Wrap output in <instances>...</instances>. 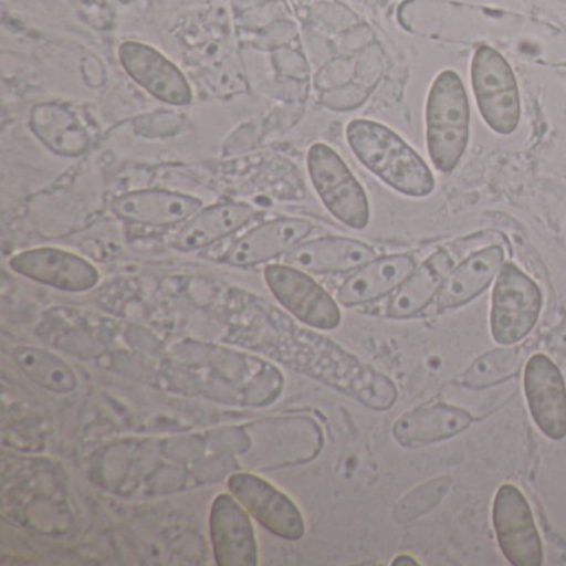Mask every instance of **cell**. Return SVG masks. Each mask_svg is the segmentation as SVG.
Wrapping results in <instances>:
<instances>
[{"instance_id":"obj_8","label":"cell","mask_w":566,"mask_h":566,"mask_svg":"<svg viewBox=\"0 0 566 566\" xmlns=\"http://www.w3.org/2000/svg\"><path fill=\"white\" fill-rule=\"evenodd\" d=\"M492 522L496 542L513 566L543 565V543L532 506L518 486L503 483L493 496Z\"/></svg>"},{"instance_id":"obj_7","label":"cell","mask_w":566,"mask_h":566,"mask_svg":"<svg viewBox=\"0 0 566 566\" xmlns=\"http://www.w3.org/2000/svg\"><path fill=\"white\" fill-rule=\"evenodd\" d=\"M263 276L277 303L300 323L319 331L339 327V304L310 273L291 264H268Z\"/></svg>"},{"instance_id":"obj_21","label":"cell","mask_w":566,"mask_h":566,"mask_svg":"<svg viewBox=\"0 0 566 566\" xmlns=\"http://www.w3.org/2000/svg\"><path fill=\"white\" fill-rule=\"evenodd\" d=\"M254 208L248 203H220L198 211L175 238L181 251L201 250L240 231L253 220Z\"/></svg>"},{"instance_id":"obj_6","label":"cell","mask_w":566,"mask_h":566,"mask_svg":"<svg viewBox=\"0 0 566 566\" xmlns=\"http://www.w3.org/2000/svg\"><path fill=\"white\" fill-rule=\"evenodd\" d=\"M538 284L516 264L505 263L496 274L490 306V334L499 346H516L530 336L542 314Z\"/></svg>"},{"instance_id":"obj_19","label":"cell","mask_w":566,"mask_h":566,"mask_svg":"<svg viewBox=\"0 0 566 566\" xmlns=\"http://www.w3.org/2000/svg\"><path fill=\"white\" fill-rule=\"evenodd\" d=\"M503 264L505 253L500 247L483 248L470 254L443 281L436 297L437 311L442 313L472 303L493 283Z\"/></svg>"},{"instance_id":"obj_1","label":"cell","mask_w":566,"mask_h":566,"mask_svg":"<svg viewBox=\"0 0 566 566\" xmlns=\"http://www.w3.org/2000/svg\"><path fill=\"white\" fill-rule=\"evenodd\" d=\"M346 140L360 165L397 193L427 198L436 190L429 165L386 125L356 118L347 124Z\"/></svg>"},{"instance_id":"obj_16","label":"cell","mask_w":566,"mask_h":566,"mask_svg":"<svg viewBox=\"0 0 566 566\" xmlns=\"http://www.w3.org/2000/svg\"><path fill=\"white\" fill-rule=\"evenodd\" d=\"M473 417L462 407L436 402L403 413L392 427V436L406 449H419L460 436L472 426Z\"/></svg>"},{"instance_id":"obj_15","label":"cell","mask_w":566,"mask_h":566,"mask_svg":"<svg viewBox=\"0 0 566 566\" xmlns=\"http://www.w3.org/2000/svg\"><path fill=\"white\" fill-rule=\"evenodd\" d=\"M112 213L128 223L150 228H170L187 223L203 210V201L191 195L168 190H138L112 200Z\"/></svg>"},{"instance_id":"obj_5","label":"cell","mask_w":566,"mask_h":566,"mask_svg":"<svg viewBox=\"0 0 566 566\" xmlns=\"http://www.w3.org/2000/svg\"><path fill=\"white\" fill-rule=\"evenodd\" d=\"M306 167L324 208L350 230L367 228L370 221L369 198L343 157L319 142L307 150Z\"/></svg>"},{"instance_id":"obj_10","label":"cell","mask_w":566,"mask_h":566,"mask_svg":"<svg viewBox=\"0 0 566 566\" xmlns=\"http://www.w3.org/2000/svg\"><path fill=\"white\" fill-rule=\"evenodd\" d=\"M118 61L128 77L157 101L174 107H187L193 101V91L184 72L150 44L122 42Z\"/></svg>"},{"instance_id":"obj_20","label":"cell","mask_w":566,"mask_h":566,"mask_svg":"<svg viewBox=\"0 0 566 566\" xmlns=\"http://www.w3.org/2000/svg\"><path fill=\"white\" fill-rule=\"evenodd\" d=\"M453 270L452 258L443 250L427 258L413 273L397 287L387 304V316L392 319H412L436 301L443 281Z\"/></svg>"},{"instance_id":"obj_17","label":"cell","mask_w":566,"mask_h":566,"mask_svg":"<svg viewBox=\"0 0 566 566\" xmlns=\"http://www.w3.org/2000/svg\"><path fill=\"white\" fill-rule=\"evenodd\" d=\"M369 244L350 238L327 237L307 241L286 254V264L311 274H336L357 271L376 260Z\"/></svg>"},{"instance_id":"obj_13","label":"cell","mask_w":566,"mask_h":566,"mask_svg":"<svg viewBox=\"0 0 566 566\" xmlns=\"http://www.w3.org/2000/svg\"><path fill=\"white\" fill-rule=\"evenodd\" d=\"M210 536L217 565L256 566L260 563L251 515L231 493H220L211 503Z\"/></svg>"},{"instance_id":"obj_3","label":"cell","mask_w":566,"mask_h":566,"mask_svg":"<svg viewBox=\"0 0 566 566\" xmlns=\"http://www.w3.org/2000/svg\"><path fill=\"white\" fill-rule=\"evenodd\" d=\"M306 366L310 369L307 374L353 397L367 409L386 412L399 399V390L392 379L326 337L313 336V359H307Z\"/></svg>"},{"instance_id":"obj_12","label":"cell","mask_w":566,"mask_h":566,"mask_svg":"<svg viewBox=\"0 0 566 566\" xmlns=\"http://www.w3.org/2000/svg\"><path fill=\"white\" fill-rule=\"evenodd\" d=\"M523 392L530 416L548 439L566 437V384L562 370L545 354H533L523 370Z\"/></svg>"},{"instance_id":"obj_22","label":"cell","mask_w":566,"mask_h":566,"mask_svg":"<svg viewBox=\"0 0 566 566\" xmlns=\"http://www.w3.org/2000/svg\"><path fill=\"white\" fill-rule=\"evenodd\" d=\"M35 137L54 154L62 157H78L88 147V135L74 112L64 105H35L29 118Z\"/></svg>"},{"instance_id":"obj_26","label":"cell","mask_w":566,"mask_h":566,"mask_svg":"<svg viewBox=\"0 0 566 566\" xmlns=\"http://www.w3.org/2000/svg\"><path fill=\"white\" fill-rule=\"evenodd\" d=\"M546 344L556 353H566V317L552 331Z\"/></svg>"},{"instance_id":"obj_9","label":"cell","mask_w":566,"mask_h":566,"mask_svg":"<svg viewBox=\"0 0 566 566\" xmlns=\"http://www.w3.org/2000/svg\"><path fill=\"white\" fill-rule=\"evenodd\" d=\"M228 490L268 532L287 542H297L306 533L300 506L263 476L238 472L228 479Z\"/></svg>"},{"instance_id":"obj_4","label":"cell","mask_w":566,"mask_h":566,"mask_svg":"<svg viewBox=\"0 0 566 566\" xmlns=\"http://www.w3.org/2000/svg\"><path fill=\"white\" fill-rule=\"evenodd\" d=\"M470 78L486 127L502 137L515 134L522 120V101L509 61L490 45H480L470 64Z\"/></svg>"},{"instance_id":"obj_14","label":"cell","mask_w":566,"mask_h":566,"mask_svg":"<svg viewBox=\"0 0 566 566\" xmlns=\"http://www.w3.org/2000/svg\"><path fill=\"white\" fill-rule=\"evenodd\" d=\"M313 230L314 224L304 218H276L266 221L234 241L224 260L231 266L238 268L268 263L300 247Z\"/></svg>"},{"instance_id":"obj_25","label":"cell","mask_w":566,"mask_h":566,"mask_svg":"<svg viewBox=\"0 0 566 566\" xmlns=\"http://www.w3.org/2000/svg\"><path fill=\"white\" fill-rule=\"evenodd\" d=\"M452 486V476H437L422 485L410 490L394 509L392 516L396 522L407 523L436 509Z\"/></svg>"},{"instance_id":"obj_2","label":"cell","mask_w":566,"mask_h":566,"mask_svg":"<svg viewBox=\"0 0 566 566\" xmlns=\"http://www.w3.org/2000/svg\"><path fill=\"white\" fill-rule=\"evenodd\" d=\"M469 95L462 78L442 71L430 85L426 104L427 150L440 174H452L470 144Z\"/></svg>"},{"instance_id":"obj_27","label":"cell","mask_w":566,"mask_h":566,"mask_svg":"<svg viewBox=\"0 0 566 566\" xmlns=\"http://www.w3.org/2000/svg\"><path fill=\"white\" fill-rule=\"evenodd\" d=\"M394 566H403V565H410V566H419V562H417L413 556L410 555H399L394 558L392 562Z\"/></svg>"},{"instance_id":"obj_23","label":"cell","mask_w":566,"mask_h":566,"mask_svg":"<svg viewBox=\"0 0 566 566\" xmlns=\"http://www.w3.org/2000/svg\"><path fill=\"white\" fill-rule=\"evenodd\" d=\"M12 357L22 374L41 389L62 394V396L78 389L81 380L74 367L51 350L34 346H19L12 350Z\"/></svg>"},{"instance_id":"obj_11","label":"cell","mask_w":566,"mask_h":566,"mask_svg":"<svg viewBox=\"0 0 566 566\" xmlns=\"http://www.w3.org/2000/svg\"><path fill=\"white\" fill-rule=\"evenodd\" d=\"M14 273L65 293H87L101 283V271L78 254L42 247L21 251L9 260Z\"/></svg>"},{"instance_id":"obj_24","label":"cell","mask_w":566,"mask_h":566,"mask_svg":"<svg viewBox=\"0 0 566 566\" xmlns=\"http://www.w3.org/2000/svg\"><path fill=\"white\" fill-rule=\"evenodd\" d=\"M526 350L523 347L502 346L483 354L467 367L465 373L457 379L465 389H489L512 379L525 364Z\"/></svg>"},{"instance_id":"obj_18","label":"cell","mask_w":566,"mask_h":566,"mask_svg":"<svg viewBox=\"0 0 566 566\" xmlns=\"http://www.w3.org/2000/svg\"><path fill=\"white\" fill-rule=\"evenodd\" d=\"M413 270L416 261L410 254L376 258L344 281L337 293V303L346 307L374 303L394 293Z\"/></svg>"}]
</instances>
